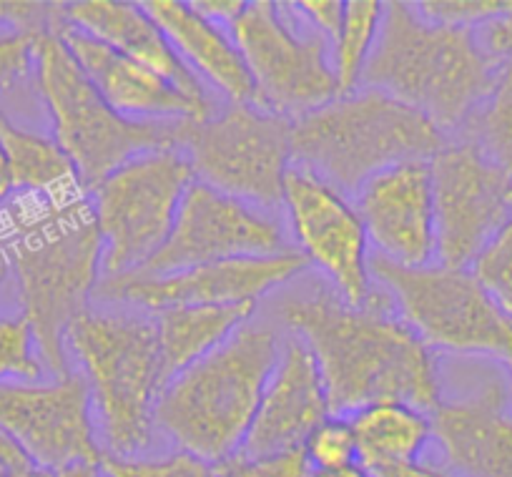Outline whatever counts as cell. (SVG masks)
Instances as JSON below:
<instances>
[{
	"label": "cell",
	"instance_id": "cell-1",
	"mask_svg": "<svg viewBox=\"0 0 512 477\" xmlns=\"http://www.w3.org/2000/svg\"><path fill=\"white\" fill-rule=\"evenodd\" d=\"M277 314L312 349L334 417L379 402H405L430 415L440 402L435 349L377 284L364 307H349L327 282H317L284 294Z\"/></svg>",
	"mask_w": 512,
	"mask_h": 477
},
{
	"label": "cell",
	"instance_id": "cell-2",
	"mask_svg": "<svg viewBox=\"0 0 512 477\" xmlns=\"http://www.w3.org/2000/svg\"><path fill=\"white\" fill-rule=\"evenodd\" d=\"M500 71L475 28L427 21L415 3H384L359 88H377L417 108L447 134L490 101Z\"/></svg>",
	"mask_w": 512,
	"mask_h": 477
},
{
	"label": "cell",
	"instance_id": "cell-3",
	"mask_svg": "<svg viewBox=\"0 0 512 477\" xmlns=\"http://www.w3.org/2000/svg\"><path fill=\"white\" fill-rule=\"evenodd\" d=\"M71 370L86 380L103 457H144L156 430L164 390L154 314L136 307H88L66 332Z\"/></svg>",
	"mask_w": 512,
	"mask_h": 477
},
{
	"label": "cell",
	"instance_id": "cell-4",
	"mask_svg": "<svg viewBox=\"0 0 512 477\" xmlns=\"http://www.w3.org/2000/svg\"><path fill=\"white\" fill-rule=\"evenodd\" d=\"M279 349L274 324L254 317L241 324L214 352L166 382L156 402L159 435L211 465L239 455Z\"/></svg>",
	"mask_w": 512,
	"mask_h": 477
},
{
	"label": "cell",
	"instance_id": "cell-5",
	"mask_svg": "<svg viewBox=\"0 0 512 477\" xmlns=\"http://www.w3.org/2000/svg\"><path fill=\"white\" fill-rule=\"evenodd\" d=\"M41 211L11 244L23 314L53 380L71 375L66 332L101 284L103 244L86 191L38 196Z\"/></svg>",
	"mask_w": 512,
	"mask_h": 477
},
{
	"label": "cell",
	"instance_id": "cell-6",
	"mask_svg": "<svg viewBox=\"0 0 512 477\" xmlns=\"http://www.w3.org/2000/svg\"><path fill=\"white\" fill-rule=\"evenodd\" d=\"M445 144L430 118L377 88L344 93L292 124V164L347 199L377 171L430 161Z\"/></svg>",
	"mask_w": 512,
	"mask_h": 477
},
{
	"label": "cell",
	"instance_id": "cell-7",
	"mask_svg": "<svg viewBox=\"0 0 512 477\" xmlns=\"http://www.w3.org/2000/svg\"><path fill=\"white\" fill-rule=\"evenodd\" d=\"M38 88L53 121V139L76 166L83 191H93L118 166L149 151L181 149L191 121H128L91 86L56 31L36 38Z\"/></svg>",
	"mask_w": 512,
	"mask_h": 477
},
{
	"label": "cell",
	"instance_id": "cell-8",
	"mask_svg": "<svg viewBox=\"0 0 512 477\" xmlns=\"http://www.w3.org/2000/svg\"><path fill=\"white\" fill-rule=\"evenodd\" d=\"M194 181L184 151L159 149L118 166L88 191L103 244V279L134 277L161 252Z\"/></svg>",
	"mask_w": 512,
	"mask_h": 477
},
{
	"label": "cell",
	"instance_id": "cell-9",
	"mask_svg": "<svg viewBox=\"0 0 512 477\" xmlns=\"http://www.w3.org/2000/svg\"><path fill=\"white\" fill-rule=\"evenodd\" d=\"M256 91L254 106L297 121L339 96L332 43L297 3L251 0L229 26Z\"/></svg>",
	"mask_w": 512,
	"mask_h": 477
},
{
	"label": "cell",
	"instance_id": "cell-10",
	"mask_svg": "<svg viewBox=\"0 0 512 477\" xmlns=\"http://www.w3.org/2000/svg\"><path fill=\"white\" fill-rule=\"evenodd\" d=\"M369 277L430 349L500 360L512 347V317L472 277L442 264L400 267L369 254Z\"/></svg>",
	"mask_w": 512,
	"mask_h": 477
},
{
	"label": "cell",
	"instance_id": "cell-11",
	"mask_svg": "<svg viewBox=\"0 0 512 477\" xmlns=\"http://www.w3.org/2000/svg\"><path fill=\"white\" fill-rule=\"evenodd\" d=\"M181 151L196 181L246 204L277 211L292 166V121L251 103H229L191 121Z\"/></svg>",
	"mask_w": 512,
	"mask_h": 477
},
{
	"label": "cell",
	"instance_id": "cell-12",
	"mask_svg": "<svg viewBox=\"0 0 512 477\" xmlns=\"http://www.w3.org/2000/svg\"><path fill=\"white\" fill-rule=\"evenodd\" d=\"M292 249L287 226L274 211L194 181L181 201L171 236L134 277H161L229 259L274 257Z\"/></svg>",
	"mask_w": 512,
	"mask_h": 477
},
{
	"label": "cell",
	"instance_id": "cell-13",
	"mask_svg": "<svg viewBox=\"0 0 512 477\" xmlns=\"http://www.w3.org/2000/svg\"><path fill=\"white\" fill-rule=\"evenodd\" d=\"M430 174L437 264L470 269L512 216V174L475 144H445Z\"/></svg>",
	"mask_w": 512,
	"mask_h": 477
},
{
	"label": "cell",
	"instance_id": "cell-14",
	"mask_svg": "<svg viewBox=\"0 0 512 477\" xmlns=\"http://www.w3.org/2000/svg\"><path fill=\"white\" fill-rule=\"evenodd\" d=\"M282 209L294 249L322 272L324 282L349 307H364L372 299L374 282L367 234L352 199L292 164L284 179Z\"/></svg>",
	"mask_w": 512,
	"mask_h": 477
},
{
	"label": "cell",
	"instance_id": "cell-15",
	"mask_svg": "<svg viewBox=\"0 0 512 477\" xmlns=\"http://www.w3.org/2000/svg\"><path fill=\"white\" fill-rule=\"evenodd\" d=\"M0 430L36 465H101L91 395L78 372L51 382H0Z\"/></svg>",
	"mask_w": 512,
	"mask_h": 477
},
{
	"label": "cell",
	"instance_id": "cell-16",
	"mask_svg": "<svg viewBox=\"0 0 512 477\" xmlns=\"http://www.w3.org/2000/svg\"><path fill=\"white\" fill-rule=\"evenodd\" d=\"M307 269V259L292 249L274 257L201 264L161 277L101 279L96 292H101L106 302H123L144 312L166 307H229L256 304L262 297L287 287Z\"/></svg>",
	"mask_w": 512,
	"mask_h": 477
},
{
	"label": "cell",
	"instance_id": "cell-17",
	"mask_svg": "<svg viewBox=\"0 0 512 477\" xmlns=\"http://www.w3.org/2000/svg\"><path fill=\"white\" fill-rule=\"evenodd\" d=\"M437 465L460 477H512V380L477 375L457 395L440 392L430 412Z\"/></svg>",
	"mask_w": 512,
	"mask_h": 477
},
{
	"label": "cell",
	"instance_id": "cell-18",
	"mask_svg": "<svg viewBox=\"0 0 512 477\" xmlns=\"http://www.w3.org/2000/svg\"><path fill=\"white\" fill-rule=\"evenodd\" d=\"M374 257L400 267L437 262L430 161H405L377 171L352 199Z\"/></svg>",
	"mask_w": 512,
	"mask_h": 477
},
{
	"label": "cell",
	"instance_id": "cell-19",
	"mask_svg": "<svg viewBox=\"0 0 512 477\" xmlns=\"http://www.w3.org/2000/svg\"><path fill=\"white\" fill-rule=\"evenodd\" d=\"M327 417H332V410L312 349L297 334H289L282 339L279 360L264 385L239 455L274 457L302 450Z\"/></svg>",
	"mask_w": 512,
	"mask_h": 477
},
{
	"label": "cell",
	"instance_id": "cell-20",
	"mask_svg": "<svg viewBox=\"0 0 512 477\" xmlns=\"http://www.w3.org/2000/svg\"><path fill=\"white\" fill-rule=\"evenodd\" d=\"M56 33L86 73L91 86L118 116L146 124V121H206L216 113V103H199L184 96L164 76L113 51L106 43L66 23H61Z\"/></svg>",
	"mask_w": 512,
	"mask_h": 477
},
{
	"label": "cell",
	"instance_id": "cell-21",
	"mask_svg": "<svg viewBox=\"0 0 512 477\" xmlns=\"http://www.w3.org/2000/svg\"><path fill=\"white\" fill-rule=\"evenodd\" d=\"M63 23L106 43L108 48L123 53L131 61L151 68L169 83H174L184 96L199 103H214L204 81L181 61L169 38L144 11L141 3H123V0L68 3L63 6Z\"/></svg>",
	"mask_w": 512,
	"mask_h": 477
},
{
	"label": "cell",
	"instance_id": "cell-22",
	"mask_svg": "<svg viewBox=\"0 0 512 477\" xmlns=\"http://www.w3.org/2000/svg\"><path fill=\"white\" fill-rule=\"evenodd\" d=\"M141 6L201 81H209L229 103L254 106V83L229 28L201 16L191 3L181 0H149Z\"/></svg>",
	"mask_w": 512,
	"mask_h": 477
},
{
	"label": "cell",
	"instance_id": "cell-23",
	"mask_svg": "<svg viewBox=\"0 0 512 477\" xmlns=\"http://www.w3.org/2000/svg\"><path fill=\"white\" fill-rule=\"evenodd\" d=\"M156 339H159L164 382L184 372L201 357L224 344L236 329L256 314V304L229 307H166L156 309Z\"/></svg>",
	"mask_w": 512,
	"mask_h": 477
},
{
	"label": "cell",
	"instance_id": "cell-24",
	"mask_svg": "<svg viewBox=\"0 0 512 477\" xmlns=\"http://www.w3.org/2000/svg\"><path fill=\"white\" fill-rule=\"evenodd\" d=\"M357 440V462L367 472L420 462L432 442L430 415L405 402H379L347 417Z\"/></svg>",
	"mask_w": 512,
	"mask_h": 477
},
{
	"label": "cell",
	"instance_id": "cell-25",
	"mask_svg": "<svg viewBox=\"0 0 512 477\" xmlns=\"http://www.w3.org/2000/svg\"><path fill=\"white\" fill-rule=\"evenodd\" d=\"M0 149L11 171L13 191L48 196V199L83 191L76 166L58 146V141L21 129L6 116L3 108H0Z\"/></svg>",
	"mask_w": 512,
	"mask_h": 477
},
{
	"label": "cell",
	"instance_id": "cell-26",
	"mask_svg": "<svg viewBox=\"0 0 512 477\" xmlns=\"http://www.w3.org/2000/svg\"><path fill=\"white\" fill-rule=\"evenodd\" d=\"M384 3L377 0H349L344 3V21L337 41L332 43V71L337 78L339 96L359 88L364 66L369 61L379 26H382Z\"/></svg>",
	"mask_w": 512,
	"mask_h": 477
},
{
	"label": "cell",
	"instance_id": "cell-27",
	"mask_svg": "<svg viewBox=\"0 0 512 477\" xmlns=\"http://www.w3.org/2000/svg\"><path fill=\"white\" fill-rule=\"evenodd\" d=\"M43 370L31 324L23 317L0 319V382H43Z\"/></svg>",
	"mask_w": 512,
	"mask_h": 477
},
{
	"label": "cell",
	"instance_id": "cell-28",
	"mask_svg": "<svg viewBox=\"0 0 512 477\" xmlns=\"http://www.w3.org/2000/svg\"><path fill=\"white\" fill-rule=\"evenodd\" d=\"M103 477H216V465L184 450L144 457H103Z\"/></svg>",
	"mask_w": 512,
	"mask_h": 477
},
{
	"label": "cell",
	"instance_id": "cell-29",
	"mask_svg": "<svg viewBox=\"0 0 512 477\" xmlns=\"http://www.w3.org/2000/svg\"><path fill=\"white\" fill-rule=\"evenodd\" d=\"M470 272L497 307L512 317V216L472 262Z\"/></svg>",
	"mask_w": 512,
	"mask_h": 477
},
{
	"label": "cell",
	"instance_id": "cell-30",
	"mask_svg": "<svg viewBox=\"0 0 512 477\" xmlns=\"http://www.w3.org/2000/svg\"><path fill=\"white\" fill-rule=\"evenodd\" d=\"M304 457L312 470H344L357 462V440L347 417H327L304 442Z\"/></svg>",
	"mask_w": 512,
	"mask_h": 477
},
{
	"label": "cell",
	"instance_id": "cell-31",
	"mask_svg": "<svg viewBox=\"0 0 512 477\" xmlns=\"http://www.w3.org/2000/svg\"><path fill=\"white\" fill-rule=\"evenodd\" d=\"M417 13L432 23L445 26H480L500 16H512V3H497V0H427L415 3Z\"/></svg>",
	"mask_w": 512,
	"mask_h": 477
},
{
	"label": "cell",
	"instance_id": "cell-32",
	"mask_svg": "<svg viewBox=\"0 0 512 477\" xmlns=\"http://www.w3.org/2000/svg\"><path fill=\"white\" fill-rule=\"evenodd\" d=\"M304 450L284 452L274 457H246L234 455L231 460L216 465V477H309Z\"/></svg>",
	"mask_w": 512,
	"mask_h": 477
},
{
	"label": "cell",
	"instance_id": "cell-33",
	"mask_svg": "<svg viewBox=\"0 0 512 477\" xmlns=\"http://www.w3.org/2000/svg\"><path fill=\"white\" fill-rule=\"evenodd\" d=\"M41 36V33H38ZM36 33H8L0 36V86H11L28 76L36 56Z\"/></svg>",
	"mask_w": 512,
	"mask_h": 477
},
{
	"label": "cell",
	"instance_id": "cell-34",
	"mask_svg": "<svg viewBox=\"0 0 512 477\" xmlns=\"http://www.w3.org/2000/svg\"><path fill=\"white\" fill-rule=\"evenodd\" d=\"M297 8L329 43L337 41L344 21L342 0H309V3H297Z\"/></svg>",
	"mask_w": 512,
	"mask_h": 477
},
{
	"label": "cell",
	"instance_id": "cell-35",
	"mask_svg": "<svg viewBox=\"0 0 512 477\" xmlns=\"http://www.w3.org/2000/svg\"><path fill=\"white\" fill-rule=\"evenodd\" d=\"M372 477H460L455 472L445 470V467L435 465L430 460L410 462V465H395V467H382V470L369 472Z\"/></svg>",
	"mask_w": 512,
	"mask_h": 477
},
{
	"label": "cell",
	"instance_id": "cell-36",
	"mask_svg": "<svg viewBox=\"0 0 512 477\" xmlns=\"http://www.w3.org/2000/svg\"><path fill=\"white\" fill-rule=\"evenodd\" d=\"M191 6H194L201 16L211 18V21L229 28L231 23L239 18V13L244 11L246 3H241V0H229V3H221V0L219 3H216V0H199V3H191Z\"/></svg>",
	"mask_w": 512,
	"mask_h": 477
},
{
	"label": "cell",
	"instance_id": "cell-37",
	"mask_svg": "<svg viewBox=\"0 0 512 477\" xmlns=\"http://www.w3.org/2000/svg\"><path fill=\"white\" fill-rule=\"evenodd\" d=\"M28 465H36V462L26 455V450L13 437H8L6 432L0 430V472L18 470V467Z\"/></svg>",
	"mask_w": 512,
	"mask_h": 477
},
{
	"label": "cell",
	"instance_id": "cell-38",
	"mask_svg": "<svg viewBox=\"0 0 512 477\" xmlns=\"http://www.w3.org/2000/svg\"><path fill=\"white\" fill-rule=\"evenodd\" d=\"M0 477H61V475H58L56 470H48V467L28 465V467H18V470L0 472Z\"/></svg>",
	"mask_w": 512,
	"mask_h": 477
},
{
	"label": "cell",
	"instance_id": "cell-39",
	"mask_svg": "<svg viewBox=\"0 0 512 477\" xmlns=\"http://www.w3.org/2000/svg\"><path fill=\"white\" fill-rule=\"evenodd\" d=\"M309 477H372L364 467H344V470H312Z\"/></svg>",
	"mask_w": 512,
	"mask_h": 477
},
{
	"label": "cell",
	"instance_id": "cell-40",
	"mask_svg": "<svg viewBox=\"0 0 512 477\" xmlns=\"http://www.w3.org/2000/svg\"><path fill=\"white\" fill-rule=\"evenodd\" d=\"M11 191H13L11 171H8L6 156H3V149H0V206L6 204V199L11 196Z\"/></svg>",
	"mask_w": 512,
	"mask_h": 477
},
{
	"label": "cell",
	"instance_id": "cell-41",
	"mask_svg": "<svg viewBox=\"0 0 512 477\" xmlns=\"http://www.w3.org/2000/svg\"><path fill=\"white\" fill-rule=\"evenodd\" d=\"M61 477H103L101 465H73L58 472Z\"/></svg>",
	"mask_w": 512,
	"mask_h": 477
},
{
	"label": "cell",
	"instance_id": "cell-42",
	"mask_svg": "<svg viewBox=\"0 0 512 477\" xmlns=\"http://www.w3.org/2000/svg\"><path fill=\"white\" fill-rule=\"evenodd\" d=\"M502 365H505L507 375H510V380H512V347L507 349V354H505V357H502Z\"/></svg>",
	"mask_w": 512,
	"mask_h": 477
}]
</instances>
